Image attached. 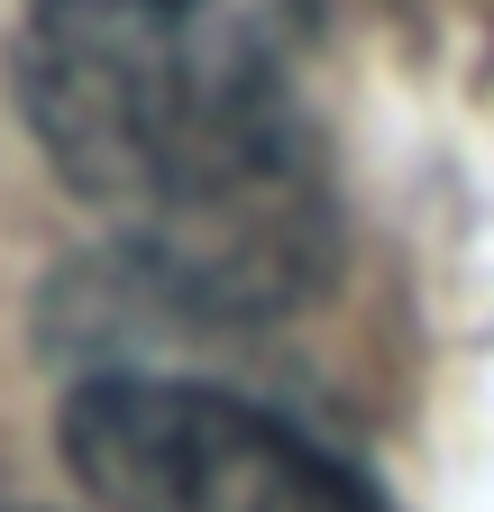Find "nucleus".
<instances>
[{
	"instance_id": "nucleus-1",
	"label": "nucleus",
	"mask_w": 494,
	"mask_h": 512,
	"mask_svg": "<svg viewBox=\"0 0 494 512\" xmlns=\"http://www.w3.org/2000/svg\"><path fill=\"white\" fill-rule=\"evenodd\" d=\"M312 46L321 0H28L10 83L156 302L257 320L330 275Z\"/></svg>"
},
{
	"instance_id": "nucleus-2",
	"label": "nucleus",
	"mask_w": 494,
	"mask_h": 512,
	"mask_svg": "<svg viewBox=\"0 0 494 512\" xmlns=\"http://www.w3.org/2000/svg\"><path fill=\"white\" fill-rule=\"evenodd\" d=\"M55 448L92 512H385L312 430L183 375H83L55 412Z\"/></svg>"
}]
</instances>
